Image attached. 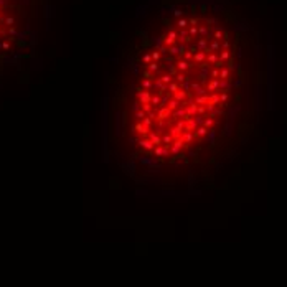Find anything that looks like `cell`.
<instances>
[{
	"mask_svg": "<svg viewBox=\"0 0 287 287\" xmlns=\"http://www.w3.org/2000/svg\"><path fill=\"white\" fill-rule=\"evenodd\" d=\"M206 106H221V101H219V93H211L210 94V99Z\"/></svg>",
	"mask_w": 287,
	"mask_h": 287,
	"instance_id": "13",
	"label": "cell"
},
{
	"mask_svg": "<svg viewBox=\"0 0 287 287\" xmlns=\"http://www.w3.org/2000/svg\"><path fill=\"white\" fill-rule=\"evenodd\" d=\"M157 50L160 51V55H162V56H167V55H169V46H165V45H162V46L157 48Z\"/></svg>",
	"mask_w": 287,
	"mask_h": 287,
	"instance_id": "52",
	"label": "cell"
},
{
	"mask_svg": "<svg viewBox=\"0 0 287 287\" xmlns=\"http://www.w3.org/2000/svg\"><path fill=\"white\" fill-rule=\"evenodd\" d=\"M195 121H197V124H198V127H200V125H203V122H205V115H201V114H198V115H195Z\"/></svg>",
	"mask_w": 287,
	"mask_h": 287,
	"instance_id": "53",
	"label": "cell"
},
{
	"mask_svg": "<svg viewBox=\"0 0 287 287\" xmlns=\"http://www.w3.org/2000/svg\"><path fill=\"white\" fill-rule=\"evenodd\" d=\"M177 41H178V31L169 30V33L165 35V40H163V45L170 48V46H173V45H177Z\"/></svg>",
	"mask_w": 287,
	"mask_h": 287,
	"instance_id": "3",
	"label": "cell"
},
{
	"mask_svg": "<svg viewBox=\"0 0 287 287\" xmlns=\"http://www.w3.org/2000/svg\"><path fill=\"white\" fill-rule=\"evenodd\" d=\"M167 73H169V74H172L173 78H175V76H177V73H178L177 66H175V65H170V66H169V69H167Z\"/></svg>",
	"mask_w": 287,
	"mask_h": 287,
	"instance_id": "49",
	"label": "cell"
},
{
	"mask_svg": "<svg viewBox=\"0 0 287 287\" xmlns=\"http://www.w3.org/2000/svg\"><path fill=\"white\" fill-rule=\"evenodd\" d=\"M150 55H152V61L160 63V59H162V55H160V51H159V50H152V51H150Z\"/></svg>",
	"mask_w": 287,
	"mask_h": 287,
	"instance_id": "40",
	"label": "cell"
},
{
	"mask_svg": "<svg viewBox=\"0 0 287 287\" xmlns=\"http://www.w3.org/2000/svg\"><path fill=\"white\" fill-rule=\"evenodd\" d=\"M221 48V45H219V41H216V40H213V41H210V46H208V50L211 51V53H216V51Z\"/></svg>",
	"mask_w": 287,
	"mask_h": 287,
	"instance_id": "34",
	"label": "cell"
},
{
	"mask_svg": "<svg viewBox=\"0 0 287 287\" xmlns=\"http://www.w3.org/2000/svg\"><path fill=\"white\" fill-rule=\"evenodd\" d=\"M142 63H144V65H149V63H152V55H150V53H145V55H144V56H142Z\"/></svg>",
	"mask_w": 287,
	"mask_h": 287,
	"instance_id": "48",
	"label": "cell"
},
{
	"mask_svg": "<svg viewBox=\"0 0 287 287\" xmlns=\"http://www.w3.org/2000/svg\"><path fill=\"white\" fill-rule=\"evenodd\" d=\"M169 55H172V58H173V56H180L177 45H173V46H170V48H169Z\"/></svg>",
	"mask_w": 287,
	"mask_h": 287,
	"instance_id": "45",
	"label": "cell"
},
{
	"mask_svg": "<svg viewBox=\"0 0 287 287\" xmlns=\"http://www.w3.org/2000/svg\"><path fill=\"white\" fill-rule=\"evenodd\" d=\"M197 129H198V124H197V121H195V117H191V119H188V121H187L183 132H195Z\"/></svg>",
	"mask_w": 287,
	"mask_h": 287,
	"instance_id": "14",
	"label": "cell"
},
{
	"mask_svg": "<svg viewBox=\"0 0 287 287\" xmlns=\"http://www.w3.org/2000/svg\"><path fill=\"white\" fill-rule=\"evenodd\" d=\"M229 58H231V51L229 50H223L221 53L218 55V59H219V61H223V63H226Z\"/></svg>",
	"mask_w": 287,
	"mask_h": 287,
	"instance_id": "27",
	"label": "cell"
},
{
	"mask_svg": "<svg viewBox=\"0 0 287 287\" xmlns=\"http://www.w3.org/2000/svg\"><path fill=\"white\" fill-rule=\"evenodd\" d=\"M193 38L188 35V30H180L178 31V43H185V45H190Z\"/></svg>",
	"mask_w": 287,
	"mask_h": 287,
	"instance_id": "7",
	"label": "cell"
},
{
	"mask_svg": "<svg viewBox=\"0 0 287 287\" xmlns=\"http://www.w3.org/2000/svg\"><path fill=\"white\" fill-rule=\"evenodd\" d=\"M178 89H180V83H177V81H172V83H170V84H169V93H170V94H175V93H177Z\"/></svg>",
	"mask_w": 287,
	"mask_h": 287,
	"instance_id": "38",
	"label": "cell"
},
{
	"mask_svg": "<svg viewBox=\"0 0 287 287\" xmlns=\"http://www.w3.org/2000/svg\"><path fill=\"white\" fill-rule=\"evenodd\" d=\"M134 115H135V117H137V119H139V121H142V119H144V117H145V115H147V114H145V112H144V111H142V109H139V111H135V114H134Z\"/></svg>",
	"mask_w": 287,
	"mask_h": 287,
	"instance_id": "54",
	"label": "cell"
},
{
	"mask_svg": "<svg viewBox=\"0 0 287 287\" xmlns=\"http://www.w3.org/2000/svg\"><path fill=\"white\" fill-rule=\"evenodd\" d=\"M187 78H188V74H187V73H180V71H178V73H177V76H175V81H177V83H180V84H181V83H185V81H187Z\"/></svg>",
	"mask_w": 287,
	"mask_h": 287,
	"instance_id": "39",
	"label": "cell"
},
{
	"mask_svg": "<svg viewBox=\"0 0 287 287\" xmlns=\"http://www.w3.org/2000/svg\"><path fill=\"white\" fill-rule=\"evenodd\" d=\"M188 93H190V91H185V89H178V91H177V93H175V94H172V96H173V99H177V101H180V102H181V101H185V99H187V97H188Z\"/></svg>",
	"mask_w": 287,
	"mask_h": 287,
	"instance_id": "18",
	"label": "cell"
},
{
	"mask_svg": "<svg viewBox=\"0 0 287 287\" xmlns=\"http://www.w3.org/2000/svg\"><path fill=\"white\" fill-rule=\"evenodd\" d=\"M140 109H142V111H144V112H145V114H150V112H152L153 109H155V107H153L152 104L149 102V104H142V107H140Z\"/></svg>",
	"mask_w": 287,
	"mask_h": 287,
	"instance_id": "43",
	"label": "cell"
},
{
	"mask_svg": "<svg viewBox=\"0 0 287 287\" xmlns=\"http://www.w3.org/2000/svg\"><path fill=\"white\" fill-rule=\"evenodd\" d=\"M215 124H216V122H215V119H213L211 115H210V117H205V122H203V125H205L206 129H213V127H215Z\"/></svg>",
	"mask_w": 287,
	"mask_h": 287,
	"instance_id": "35",
	"label": "cell"
},
{
	"mask_svg": "<svg viewBox=\"0 0 287 287\" xmlns=\"http://www.w3.org/2000/svg\"><path fill=\"white\" fill-rule=\"evenodd\" d=\"M162 144H163L165 147H170V145L173 144V137L169 134V132H167L165 135H162Z\"/></svg>",
	"mask_w": 287,
	"mask_h": 287,
	"instance_id": "31",
	"label": "cell"
},
{
	"mask_svg": "<svg viewBox=\"0 0 287 287\" xmlns=\"http://www.w3.org/2000/svg\"><path fill=\"white\" fill-rule=\"evenodd\" d=\"M188 23H190V27H198V25H200V18H197V17H190V18H188Z\"/></svg>",
	"mask_w": 287,
	"mask_h": 287,
	"instance_id": "47",
	"label": "cell"
},
{
	"mask_svg": "<svg viewBox=\"0 0 287 287\" xmlns=\"http://www.w3.org/2000/svg\"><path fill=\"white\" fill-rule=\"evenodd\" d=\"M231 89V84H229V79H219V91H228Z\"/></svg>",
	"mask_w": 287,
	"mask_h": 287,
	"instance_id": "29",
	"label": "cell"
},
{
	"mask_svg": "<svg viewBox=\"0 0 287 287\" xmlns=\"http://www.w3.org/2000/svg\"><path fill=\"white\" fill-rule=\"evenodd\" d=\"M159 66H160V63H157V61H152V63H149V65L145 66L149 71H152V73H159Z\"/></svg>",
	"mask_w": 287,
	"mask_h": 287,
	"instance_id": "36",
	"label": "cell"
},
{
	"mask_svg": "<svg viewBox=\"0 0 287 287\" xmlns=\"http://www.w3.org/2000/svg\"><path fill=\"white\" fill-rule=\"evenodd\" d=\"M13 23H15V20H13L12 17H8V18H5V25H8V27H13Z\"/></svg>",
	"mask_w": 287,
	"mask_h": 287,
	"instance_id": "57",
	"label": "cell"
},
{
	"mask_svg": "<svg viewBox=\"0 0 287 287\" xmlns=\"http://www.w3.org/2000/svg\"><path fill=\"white\" fill-rule=\"evenodd\" d=\"M206 91L213 93V91H219V79H210L206 83Z\"/></svg>",
	"mask_w": 287,
	"mask_h": 287,
	"instance_id": "16",
	"label": "cell"
},
{
	"mask_svg": "<svg viewBox=\"0 0 287 287\" xmlns=\"http://www.w3.org/2000/svg\"><path fill=\"white\" fill-rule=\"evenodd\" d=\"M208 33H210V28H208V25H198V35L203 38H210L208 36Z\"/></svg>",
	"mask_w": 287,
	"mask_h": 287,
	"instance_id": "23",
	"label": "cell"
},
{
	"mask_svg": "<svg viewBox=\"0 0 287 287\" xmlns=\"http://www.w3.org/2000/svg\"><path fill=\"white\" fill-rule=\"evenodd\" d=\"M208 53H211V51L206 50V51H198V53H195V55H193V63L201 65L203 61H206V55H208Z\"/></svg>",
	"mask_w": 287,
	"mask_h": 287,
	"instance_id": "11",
	"label": "cell"
},
{
	"mask_svg": "<svg viewBox=\"0 0 287 287\" xmlns=\"http://www.w3.org/2000/svg\"><path fill=\"white\" fill-rule=\"evenodd\" d=\"M221 48H223V50H229V40H223Z\"/></svg>",
	"mask_w": 287,
	"mask_h": 287,
	"instance_id": "58",
	"label": "cell"
},
{
	"mask_svg": "<svg viewBox=\"0 0 287 287\" xmlns=\"http://www.w3.org/2000/svg\"><path fill=\"white\" fill-rule=\"evenodd\" d=\"M159 78H160V81H162L163 84H167V86H169L170 83L173 81V76H172V74H169V73H163V74H160Z\"/></svg>",
	"mask_w": 287,
	"mask_h": 287,
	"instance_id": "24",
	"label": "cell"
},
{
	"mask_svg": "<svg viewBox=\"0 0 287 287\" xmlns=\"http://www.w3.org/2000/svg\"><path fill=\"white\" fill-rule=\"evenodd\" d=\"M155 112H157V122H165L169 117H172V111L169 107H155Z\"/></svg>",
	"mask_w": 287,
	"mask_h": 287,
	"instance_id": "2",
	"label": "cell"
},
{
	"mask_svg": "<svg viewBox=\"0 0 287 287\" xmlns=\"http://www.w3.org/2000/svg\"><path fill=\"white\" fill-rule=\"evenodd\" d=\"M153 153H155L157 157H169L170 155V147H165V145L155 147V149H153Z\"/></svg>",
	"mask_w": 287,
	"mask_h": 287,
	"instance_id": "10",
	"label": "cell"
},
{
	"mask_svg": "<svg viewBox=\"0 0 287 287\" xmlns=\"http://www.w3.org/2000/svg\"><path fill=\"white\" fill-rule=\"evenodd\" d=\"M173 17H175V18H183V10H181V8H173Z\"/></svg>",
	"mask_w": 287,
	"mask_h": 287,
	"instance_id": "50",
	"label": "cell"
},
{
	"mask_svg": "<svg viewBox=\"0 0 287 287\" xmlns=\"http://www.w3.org/2000/svg\"><path fill=\"white\" fill-rule=\"evenodd\" d=\"M216 61H218V53H208L206 55V63H210L211 66H215Z\"/></svg>",
	"mask_w": 287,
	"mask_h": 287,
	"instance_id": "33",
	"label": "cell"
},
{
	"mask_svg": "<svg viewBox=\"0 0 287 287\" xmlns=\"http://www.w3.org/2000/svg\"><path fill=\"white\" fill-rule=\"evenodd\" d=\"M210 78H211V79H219V69H218V68L211 69V73H210Z\"/></svg>",
	"mask_w": 287,
	"mask_h": 287,
	"instance_id": "51",
	"label": "cell"
},
{
	"mask_svg": "<svg viewBox=\"0 0 287 287\" xmlns=\"http://www.w3.org/2000/svg\"><path fill=\"white\" fill-rule=\"evenodd\" d=\"M208 99H210V94H205V96H195L193 101L198 104V106H206L208 104Z\"/></svg>",
	"mask_w": 287,
	"mask_h": 287,
	"instance_id": "20",
	"label": "cell"
},
{
	"mask_svg": "<svg viewBox=\"0 0 287 287\" xmlns=\"http://www.w3.org/2000/svg\"><path fill=\"white\" fill-rule=\"evenodd\" d=\"M2 48H3V50H8V48H10V43H8V41H3V43H2Z\"/></svg>",
	"mask_w": 287,
	"mask_h": 287,
	"instance_id": "60",
	"label": "cell"
},
{
	"mask_svg": "<svg viewBox=\"0 0 287 287\" xmlns=\"http://www.w3.org/2000/svg\"><path fill=\"white\" fill-rule=\"evenodd\" d=\"M219 101H221V102H226V101H228V93H226V91L219 93Z\"/></svg>",
	"mask_w": 287,
	"mask_h": 287,
	"instance_id": "55",
	"label": "cell"
},
{
	"mask_svg": "<svg viewBox=\"0 0 287 287\" xmlns=\"http://www.w3.org/2000/svg\"><path fill=\"white\" fill-rule=\"evenodd\" d=\"M193 51H191V50H187V51H185V55H183V59H185V61H188V63H191V61H193Z\"/></svg>",
	"mask_w": 287,
	"mask_h": 287,
	"instance_id": "42",
	"label": "cell"
},
{
	"mask_svg": "<svg viewBox=\"0 0 287 287\" xmlns=\"http://www.w3.org/2000/svg\"><path fill=\"white\" fill-rule=\"evenodd\" d=\"M180 119H185V121H187V109L181 107V106L172 112V121H180Z\"/></svg>",
	"mask_w": 287,
	"mask_h": 287,
	"instance_id": "8",
	"label": "cell"
},
{
	"mask_svg": "<svg viewBox=\"0 0 287 287\" xmlns=\"http://www.w3.org/2000/svg\"><path fill=\"white\" fill-rule=\"evenodd\" d=\"M195 139V132H183L181 134V140L185 142V145H190Z\"/></svg>",
	"mask_w": 287,
	"mask_h": 287,
	"instance_id": "19",
	"label": "cell"
},
{
	"mask_svg": "<svg viewBox=\"0 0 287 287\" xmlns=\"http://www.w3.org/2000/svg\"><path fill=\"white\" fill-rule=\"evenodd\" d=\"M229 74H231V71L228 68H225V66L219 69V79H229Z\"/></svg>",
	"mask_w": 287,
	"mask_h": 287,
	"instance_id": "37",
	"label": "cell"
},
{
	"mask_svg": "<svg viewBox=\"0 0 287 287\" xmlns=\"http://www.w3.org/2000/svg\"><path fill=\"white\" fill-rule=\"evenodd\" d=\"M195 115H198V104L195 102V101H191L190 106L187 107V121L191 117H195Z\"/></svg>",
	"mask_w": 287,
	"mask_h": 287,
	"instance_id": "9",
	"label": "cell"
},
{
	"mask_svg": "<svg viewBox=\"0 0 287 287\" xmlns=\"http://www.w3.org/2000/svg\"><path fill=\"white\" fill-rule=\"evenodd\" d=\"M167 107H169V109H170V111H172V112H173V111H177L178 107H180V101L173 99V96H172V99L169 101V104H167Z\"/></svg>",
	"mask_w": 287,
	"mask_h": 287,
	"instance_id": "25",
	"label": "cell"
},
{
	"mask_svg": "<svg viewBox=\"0 0 287 287\" xmlns=\"http://www.w3.org/2000/svg\"><path fill=\"white\" fill-rule=\"evenodd\" d=\"M153 121H155L153 117H150V115H145V117L142 119V124H144V125H147V127H152Z\"/></svg>",
	"mask_w": 287,
	"mask_h": 287,
	"instance_id": "41",
	"label": "cell"
},
{
	"mask_svg": "<svg viewBox=\"0 0 287 287\" xmlns=\"http://www.w3.org/2000/svg\"><path fill=\"white\" fill-rule=\"evenodd\" d=\"M135 91H137L135 94H137V99H139V102H140V104H149L150 101H152V93H150V91L142 89L140 86H139Z\"/></svg>",
	"mask_w": 287,
	"mask_h": 287,
	"instance_id": "1",
	"label": "cell"
},
{
	"mask_svg": "<svg viewBox=\"0 0 287 287\" xmlns=\"http://www.w3.org/2000/svg\"><path fill=\"white\" fill-rule=\"evenodd\" d=\"M188 35H190L191 38H197L198 36V27H190V28H188Z\"/></svg>",
	"mask_w": 287,
	"mask_h": 287,
	"instance_id": "46",
	"label": "cell"
},
{
	"mask_svg": "<svg viewBox=\"0 0 287 287\" xmlns=\"http://www.w3.org/2000/svg\"><path fill=\"white\" fill-rule=\"evenodd\" d=\"M150 104H152L153 107H160V96H159V94L152 96V101H150Z\"/></svg>",
	"mask_w": 287,
	"mask_h": 287,
	"instance_id": "44",
	"label": "cell"
},
{
	"mask_svg": "<svg viewBox=\"0 0 287 287\" xmlns=\"http://www.w3.org/2000/svg\"><path fill=\"white\" fill-rule=\"evenodd\" d=\"M0 35H3V30H2V28H0Z\"/></svg>",
	"mask_w": 287,
	"mask_h": 287,
	"instance_id": "62",
	"label": "cell"
},
{
	"mask_svg": "<svg viewBox=\"0 0 287 287\" xmlns=\"http://www.w3.org/2000/svg\"><path fill=\"white\" fill-rule=\"evenodd\" d=\"M206 112V106H198V114H205Z\"/></svg>",
	"mask_w": 287,
	"mask_h": 287,
	"instance_id": "59",
	"label": "cell"
},
{
	"mask_svg": "<svg viewBox=\"0 0 287 287\" xmlns=\"http://www.w3.org/2000/svg\"><path fill=\"white\" fill-rule=\"evenodd\" d=\"M177 27L180 30H187L188 27H190V23H188V18H178L177 20Z\"/></svg>",
	"mask_w": 287,
	"mask_h": 287,
	"instance_id": "28",
	"label": "cell"
},
{
	"mask_svg": "<svg viewBox=\"0 0 287 287\" xmlns=\"http://www.w3.org/2000/svg\"><path fill=\"white\" fill-rule=\"evenodd\" d=\"M208 46H210V38H198V41H197V48H198V51H206L208 50Z\"/></svg>",
	"mask_w": 287,
	"mask_h": 287,
	"instance_id": "12",
	"label": "cell"
},
{
	"mask_svg": "<svg viewBox=\"0 0 287 287\" xmlns=\"http://www.w3.org/2000/svg\"><path fill=\"white\" fill-rule=\"evenodd\" d=\"M149 139H150V142H152L155 147L163 145V144H162V137H160V135L157 134V132H152V131H150V132H149Z\"/></svg>",
	"mask_w": 287,
	"mask_h": 287,
	"instance_id": "15",
	"label": "cell"
},
{
	"mask_svg": "<svg viewBox=\"0 0 287 287\" xmlns=\"http://www.w3.org/2000/svg\"><path fill=\"white\" fill-rule=\"evenodd\" d=\"M142 78L144 79H149V81H155L157 79V76H155V73H152V71H149V69H144V73H142Z\"/></svg>",
	"mask_w": 287,
	"mask_h": 287,
	"instance_id": "26",
	"label": "cell"
},
{
	"mask_svg": "<svg viewBox=\"0 0 287 287\" xmlns=\"http://www.w3.org/2000/svg\"><path fill=\"white\" fill-rule=\"evenodd\" d=\"M183 147H185V142L181 140V137L177 139V140H173V144L170 145V153H172V155H178Z\"/></svg>",
	"mask_w": 287,
	"mask_h": 287,
	"instance_id": "6",
	"label": "cell"
},
{
	"mask_svg": "<svg viewBox=\"0 0 287 287\" xmlns=\"http://www.w3.org/2000/svg\"><path fill=\"white\" fill-rule=\"evenodd\" d=\"M139 145H140L142 149H145V150H153V149H155V145H153V144L150 142V139H149V137L140 139V140H139Z\"/></svg>",
	"mask_w": 287,
	"mask_h": 287,
	"instance_id": "17",
	"label": "cell"
},
{
	"mask_svg": "<svg viewBox=\"0 0 287 287\" xmlns=\"http://www.w3.org/2000/svg\"><path fill=\"white\" fill-rule=\"evenodd\" d=\"M223 36H225V31H223L221 28H216L215 31H213V35H211V38H213V40H216V41L223 40Z\"/></svg>",
	"mask_w": 287,
	"mask_h": 287,
	"instance_id": "32",
	"label": "cell"
},
{
	"mask_svg": "<svg viewBox=\"0 0 287 287\" xmlns=\"http://www.w3.org/2000/svg\"><path fill=\"white\" fill-rule=\"evenodd\" d=\"M170 99H172V94H170L169 91H167L165 94H162V96H160V107H167Z\"/></svg>",
	"mask_w": 287,
	"mask_h": 287,
	"instance_id": "22",
	"label": "cell"
},
{
	"mask_svg": "<svg viewBox=\"0 0 287 287\" xmlns=\"http://www.w3.org/2000/svg\"><path fill=\"white\" fill-rule=\"evenodd\" d=\"M134 131L137 132L139 135H140L142 139H145V137H149V132H150V127H147V125H144L142 124V121H139L137 124L134 125Z\"/></svg>",
	"mask_w": 287,
	"mask_h": 287,
	"instance_id": "4",
	"label": "cell"
},
{
	"mask_svg": "<svg viewBox=\"0 0 287 287\" xmlns=\"http://www.w3.org/2000/svg\"><path fill=\"white\" fill-rule=\"evenodd\" d=\"M140 87L142 89H145V91H150L153 87V81H149V79H140Z\"/></svg>",
	"mask_w": 287,
	"mask_h": 287,
	"instance_id": "30",
	"label": "cell"
},
{
	"mask_svg": "<svg viewBox=\"0 0 287 287\" xmlns=\"http://www.w3.org/2000/svg\"><path fill=\"white\" fill-rule=\"evenodd\" d=\"M205 22H206V25H208V27H211V25H216V23H218V22H216V18H206Z\"/></svg>",
	"mask_w": 287,
	"mask_h": 287,
	"instance_id": "56",
	"label": "cell"
},
{
	"mask_svg": "<svg viewBox=\"0 0 287 287\" xmlns=\"http://www.w3.org/2000/svg\"><path fill=\"white\" fill-rule=\"evenodd\" d=\"M8 33H12V35H15L17 31H15V28H13V27H10V30H8Z\"/></svg>",
	"mask_w": 287,
	"mask_h": 287,
	"instance_id": "61",
	"label": "cell"
},
{
	"mask_svg": "<svg viewBox=\"0 0 287 287\" xmlns=\"http://www.w3.org/2000/svg\"><path fill=\"white\" fill-rule=\"evenodd\" d=\"M175 66H177V69L180 73H188L191 68H193V63H188V61H185V59H178L177 63H175Z\"/></svg>",
	"mask_w": 287,
	"mask_h": 287,
	"instance_id": "5",
	"label": "cell"
},
{
	"mask_svg": "<svg viewBox=\"0 0 287 287\" xmlns=\"http://www.w3.org/2000/svg\"><path fill=\"white\" fill-rule=\"evenodd\" d=\"M0 12H2V7H0Z\"/></svg>",
	"mask_w": 287,
	"mask_h": 287,
	"instance_id": "63",
	"label": "cell"
},
{
	"mask_svg": "<svg viewBox=\"0 0 287 287\" xmlns=\"http://www.w3.org/2000/svg\"><path fill=\"white\" fill-rule=\"evenodd\" d=\"M211 131V129H206L205 125H200V127L197 129V131H195V137H205V135H208V132Z\"/></svg>",
	"mask_w": 287,
	"mask_h": 287,
	"instance_id": "21",
	"label": "cell"
}]
</instances>
